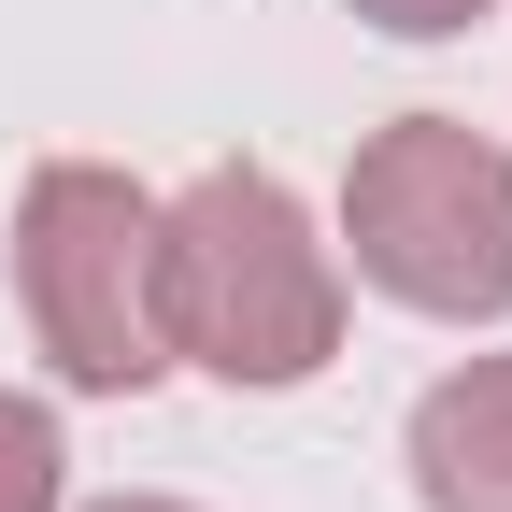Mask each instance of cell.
<instances>
[{"mask_svg":"<svg viewBox=\"0 0 512 512\" xmlns=\"http://www.w3.org/2000/svg\"><path fill=\"white\" fill-rule=\"evenodd\" d=\"M15 313L57 384L86 399H143L171 370V328H157V200L100 157H43L15 185Z\"/></svg>","mask_w":512,"mask_h":512,"instance_id":"obj_3","label":"cell"},{"mask_svg":"<svg viewBox=\"0 0 512 512\" xmlns=\"http://www.w3.org/2000/svg\"><path fill=\"white\" fill-rule=\"evenodd\" d=\"M356 285H384L427 328H498L512 313V157L470 114H399L342 171Z\"/></svg>","mask_w":512,"mask_h":512,"instance_id":"obj_2","label":"cell"},{"mask_svg":"<svg viewBox=\"0 0 512 512\" xmlns=\"http://www.w3.org/2000/svg\"><path fill=\"white\" fill-rule=\"evenodd\" d=\"M157 328H171V370L256 384V399L342 356V256L313 242L285 171L214 157L185 200H157Z\"/></svg>","mask_w":512,"mask_h":512,"instance_id":"obj_1","label":"cell"},{"mask_svg":"<svg viewBox=\"0 0 512 512\" xmlns=\"http://www.w3.org/2000/svg\"><path fill=\"white\" fill-rule=\"evenodd\" d=\"M0 512H72V441H57L43 399L0 384Z\"/></svg>","mask_w":512,"mask_h":512,"instance_id":"obj_5","label":"cell"},{"mask_svg":"<svg viewBox=\"0 0 512 512\" xmlns=\"http://www.w3.org/2000/svg\"><path fill=\"white\" fill-rule=\"evenodd\" d=\"M427 512H512V356H456L399 427Z\"/></svg>","mask_w":512,"mask_h":512,"instance_id":"obj_4","label":"cell"},{"mask_svg":"<svg viewBox=\"0 0 512 512\" xmlns=\"http://www.w3.org/2000/svg\"><path fill=\"white\" fill-rule=\"evenodd\" d=\"M100 512H185V498H100Z\"/></svg>","mask_w":512,"mask_h":512,"instance_id":"obj_7","label":"cell"},{"mask_svg":"<svg viewBox=\"0 0 512 512\" xmlns=\"http://www.w3.org/2000/svg\"><path fill=\"white\" fill-rule=\"evenodd\" d=\"M356 15H370L384 43H456L470 15H498V0H356Z\"/></svg>","mask_w":512,"mask_h":512,"instance_id":"obj_6","label":"cell"}]
</instances>
